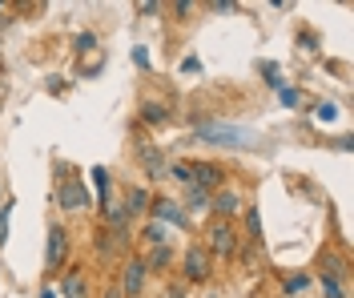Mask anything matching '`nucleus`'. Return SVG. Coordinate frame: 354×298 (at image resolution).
<instances>
[{
	"mask_svg": "<svg viewBox=\"0 0 354 298\" xmlns=\"http://www.w3.org/2000/svg\"><path fill=\"white\" fill-rule=\"evenodd\" d=\"M198 138L218 141V145H234V149H254V145H258V133H254V129L225 125V121H198Z\"/></svg>",
	"mask_w": 354,
	"mask_h": 298,
	"instance_id": "nucleus-1",
	"label": "nucleus"
},
{
	"mask_svg": "<svg viewBox=\"0 0 354 298\" xmlns=\"http://www.w3.org/2000/svg\"><path fill=\"white\" fill-rule=\"evenodd\" d=\"M205 250H209V258H234L238 254V230H234V222H221V218H214L209 226H205V242H201Z\"/></svg>",
	"mask_w": 354,
	"mask_h": 298,
	"instance_id": "nucleus-2",
	"label": "nucleus"
},
{
	"mask_svg": "<svg viewBox=\"0 0 354 298\" xmlns=\"http://www.w3.org/2000/svg\"><path fill=\"white\" fill-rule=\"evenodd\" d=\"M181 278H185L189 286H201V282L214 278V258H209V250H205L201 242L185 246V254H181Z\"/></svg>",
	"mask_w": 354,
	"mask_h": 298,
	"instance_id": "nucleus-3",
	"label": "nucleus"
},
{
	"mask_svg": "<svg viewBox=\"0 0 354 298\" xmlns=\"http://www.w3.org/2000/svg\"><path fill=\"white\" fill-rule=\"evenodd\" d=\"M145 282H149V270H145V262H141L137 254L121 258V282H117V290H121L125 298H141Z\"/></svg>",
	"mask_w": 354,
	"mask_h": 298,
	"instance_id": "nucleus-4",
	"label": "nucleus"
},
{
	"mask_svg": "<svg viewBox=\"0 0 354 298\" xmlns=\"http://www.w3.org/2000/svg\"><path fill=\"white\" fill-rule=\"evenodd\" d=\"M129 238H133V230H109V226H101L97 230V254L101 258H129Z\"/></svg>",
	"mask_w": 354,
	"mask_h": 298,
	"instance_id": "nucleus-5",
	"label": "nucleus"
},
{
	"mask_svg": "<svg viewBox=\"0 0 354 298\" xmlns=\"http://www.w3.org/2000/svg\"><path fill=\"white\" fill-rule=\"evenodd\" d=\"M185 169H189V185H198L205 194L221 189V182H225V169L218 161H185Z\"/></svg>",
	"mask_w": 354,
	"mask_h": 298,
	"instance_id": "nucleus-6",
	"label": "nucleus"
},
{
	"mask_svg": "<svg viewBox=\"0 0 354 298\" xmlns=\"http://www.w3.org/2000/svg\"><path fill=\"white\" fill-rule=\"evenodd\" d=\"M145 214H149L153 222H161V226L169 222V226H177V230H189V214H185V209L177 206L174 198H153Z\"/></svg>",
	"mask_w": 354,
	"mask_h": 298,
	"instance_id": "nucleus-7",
	"label": "nucleus"
},
{
	"mask_svg": "<svg viewBox=\"0 0 354 298\" xmlns=\"http://www.w3.org/2000/svg\"><path fill=\"white\" fill-rule=\"evenodd\" d=\"M137 161L145 165V174H149L153 182H165V178H169V165H165V153L157 149L153 141H137Z\"/></svg>",
	"mask_w": 354,
	"mask_h": 298,
	"instance_id": "nucleus-8",
	"label": "nucleus"
},
{
	"mask_svg": "<svg viewBox=\"0 0 354 298\" xmlns=\"http://www.w3.org/2000/svg\"><path fill=\"white\" fill-rule=\"evenodd\" d=\"M242 194H238V189H225V185H221V189H214V198H209V209H214V218H221V222H234V218H238V214H242Z\"/></svg>",
	"mask_w": 354,
	"mask_h": 298,
	"instance_id": "nucleus-9",
	"label": "nucleus"
},
{
	"mask_svg": "<svg viewBox=\"0 0 354 298\" xmlns=\"http://www.w3.org/2000/svg\"><path fill=\"white\" fill-rule=\"evenodd\" d=\"M65 254H68V230L61 222L48 226V254H44V266L48 270H61L65 266Z\"/></svg>",
	"mask_w": 354,
	"mask_h": 298,
	"instance_id": "nucleus-10",
	"label": "nucleus"
},
{
	"mask_svg": "<svg viewBox=\"0 0 354 298\" xmlns=\"http://www.w3.org/2000/svg\"><path fill=\"white\" fill-rule=\"evenodd\" d=\"M57 206L61 209H88L85 185L77 182V178H61V182H57Z\"/></svg>",
	"mask_w": 354,
	"mask_h": 298,
	"instance_id": "nucleus-11",
	"label": "nucleus"
},
{
	"mask_svg": "<svg viewBox=\"0 0 354 298\" xmlns=\"http://www.w3.org/2000/svg\"><path fill=\"white\" fill-rule=\"evenodd\" d=\"M57 298H88V282L81 270H68L61 278V286H57Z\"/></svg>",
	"mask_w": 354,
	"mask_h": 298,
	"instance_id": "nucleus-12",
	"label": "nucleus"
},
{
	"mask_svg": "<svg viewBox=\"0 0 354 298\" xmlns=\"http://www.w3.org/2000/svg\"><path fill=\"white\" fill-rule=\"evenodd\" d=\"M141 262H145V270H149V274H165V270L174 266V246H169V242H165V246H153L149 258H141Z\"/></svg>",
	"mask_w": 354,
	"mask_h": 298,
	"instance_id": "nucleus-13",
	"label": "nucleus"
},
{
	"mask_svg": "<svg viewBox=\"0 0 354 298\" xmlns=\"http://www.w3.org/2000/svg\"><path fill=\"white\" fill-rule=\"evenodd\" d=\"M322 274L346 282V278H351V262H346L342 254H334V250H322Z\"/></svg>",
	"mask_w": 354,
	"mask_h": 298,
	"instance_id": "nucleus-14",
	"label": "nucleus"
},
{
	"mask_svg": "<svg viewBox=\"0 0 354 298\" xmlns=\"http://www.w3.org/2000/svg\"><path fill=\"white\" fill-rule=\"evenodd\" d=\"M149 202H153V198H149V189H145V185H133L129 194H125V202H121V206H125V214H129V218H137V214H145V209H149Z\"/></svg>",
	"mask_w": 354,
	"mask_h": 298,
	"instance_id": "nucleus-15",
	"label": "nucleus"
},
{
	"mask_svg": "<svg viewBox=\"0 0 354 298\" xmlns=\"http://www.w3.org/2000/svg\"><path fill=\"white\" fill-rule=\"evenodd\" d=\"M141 121H145V125H165V121H169V105H165V101H145V105H141Z\"/></svg>",
	"mask_w": 354,
	"mask_h": 298,
	"instance_id": "nucleus-16",
	"label": "nucleus"
},
{
	"mask_svg": "<svg viewBox=\"0 0 354 298\" xmlns=\"http://www.w3.org/2000/svg\"><path fill=\"white\" fill-rule=\"evenodd\" d=\"M88 178H93V185H97V198H101V202H109V169H105V165H93V169H88Z\"/></svg>",
	"mask_w": 354,
	"mask_h": 298,
	"instance_id": "nucleus-17",
	"label": "nucleus"
},
{
	"mask_svg": "<svg viewBox=\"0 0 354 298\" xmlns=\"http://www.w3.org/2000/svg\"><path fill=\"white\" fill-rule=\"evenodd\" d=\"M209 198H214V194H205L198 185H185V206L181 209H209Z\"/></svg>",
	"mask_w": 354,
	"mask_h": 298,
	"instance_id": "nucleus-18",
	"label": "nucleus"
},
{
	"mask_svg": "<svg viewBox=\"0 0 354 298\" xmlns=\"http://www.w3.org/2000/svg\"><path fill=\"white\" fill-rule=\"evenodd\" d=\"M141 242H145V246H165V242H169V238H165V226H161V222H145Z\"/></svg>",
	"mask_w": 354,
	"mask_h": 298,
	"instance_id": "nucleus-19",
	"label": "nucleus"
},
{
	"mask_svg": "<svg viewBox=\"0 0 354 298\" xmlns=\"http://www.w3.org/2000/svg\"><path fill=\"white\" fill-rule=\"evenodd\" d=\"M245 214V230H250V238H262V214H258V206H242Z\"/></svg>",
	"mask_w": 354,
	"mask_h": 298,
	"instance_id": "nucleus-20",
	"label": "nucleus"
},
{
	"mask_svg": "<svg viewBox=\"0 0 354 298\" xmlns=\"http://www.w3.org/2000/svg\"><path fill=\"white\" fill-rule=\"evenodd\" d=\"M318 282H322V295L326 298H346V282H338V278H330V274H322Z\"/></svg>",
	"mask_w": 354,
	"mask_h": 298,
	"instance_id": "nucleus-21",
	"label": "nucleus"
},
{
	"mask_svg": "<svg viewBox=\"0 0 354 298\" xmlns=\"http://www.w3.org/2000/svg\"><path fill=\"white\" fill-rule=\"evenodd\" d=\"M334 117H338V109H334L330 101H318V105H314V121H326V125H330Z\"/></svg>",
	"mask_w": 354,
	"mask_h": 298,
	"instance_id": "nucleus-22",
	"label": "nucleus"
},
{
	"mask_svg": "<svg viewBox=\"0 0 354 298\" xmlns=\"http://www.w3.org/2000/svg\"><path fill=\"white\" fill-rule=\"evenodd\" d=\"M278 97H282V105H290V109H298V105H302V93H298V89H286V85L278 89Z\"/></svg>",
	"mask_w": 354,
	"mask_h": 298,
	"instance_id": "nucleus-23",
	"label": "nucleus"
},
{
	"mask_svg": "<svg viewBox=\"0 0 354 298\" xmlns=\"http://www.w3.org/2000/svg\"><path fill=\"white\" fill-rule=\"evenodd\" d=\"M306 286H310V278H306V274H290V278H286V290H290V295H302Z\"/></svg>",
	"mask_w": 354,
	"mask_h": 298,
	"instance_id": "nucleus-24",
	"label": "nucleus"
},
{
	"mask_svg": "<svg viewBox=\"0 0 354 298\" xmlns=\"http://www.w3.org/2000/svg\"><path fill=\"white\" fill-rule=\"evenodd\" d=\"M93 48H97V37L93 32H81L77 37V53H93Z\"/></svg>",
	"mask_w": 354,
	"mask_h": 298,
	"instance_id": "nucleus-25",
	"label": "nucleus"
},
{
	"mask_svg": "<svg viewBox=\"0 0 354 298\" xmlns=\"http://www.w3.org/2000/svg\"><path fill=\"white\" fill-rule=\"evenodd\" d=\"M137 12H141V17H153V12H161V4H153V0H145V4H137Z\"/></svg>",
	"mask_w": 354,
	"mask_h": 298,
	"instance_id": "nucleus-26",
	"label": "nucleus"
},
{
	"mask_svg": "<svg viewBox=\"0 0 354 298\" xmlns=\"http://www.w3.org/2000/svg\"><path fill=\"white\" fill-rule=\"evenodd\" d=\"M4 238H8V209L0 206V246H4Z\"/></svg>",
	"mask_w": 354,
	"mask_h": 298,
	"instance_id": "nucleus-27",
	"label": "nucleus"
},
{
	"mask_svg": "<svg viewBox=\"0 0 354 298\" xmlns=\"http://www.w3.org/2000/svg\"><path fill=\"white\" fill-rule=\"evenodd\" d=\"M181 69H185V73H201V61H198V57H185V61H181Z\"/></svg>",
	"mask_w": 354,
	"mask_h": 298,
	"instance_id": "nucleus-28",
	"label": "nucleus"
},
{
	"mask_svg": "<svg viewBox=\"0 0 354 298\" xmlns=\"http://www.w3.org/2000/svg\"><path fill=\"white\" fill-rule=\"evenodd\" d=\"M161 298H185V286H165V290H161Z\"/></svg>",
	"mask_w": 354,
	"mask_h": 298,
	"instance_id": "nucleus-29",
	"label": "nucleus"
},
{
	"mask_svg": "<svg viewBox=\"0 0 354 298\" xmlns=\"http://www.w3.org/2000/svg\"><path fill=\"white\" fill-rule=\"evenodd\" d=\"M133 61H137L141 69H149V57H145V48H133Z\"/></svg>",
	"mask_w": 354,
	"mask_h": 298,
	"instance_id": "nucleus-30",
	"label": "nucleus"
},
{
	"mask_svg": "<svg viewBox=\"0 0 354 298\" xmlns=\"http://www.w3.org/2000/svg\"><path fill=\"white\" fill-rule=\"evenodd\" d=\"M105 298H125V295H121V290H117V286H109V290H105Z\"/></svg>",
	"mask_w": 354,
	"mask_h": 298,
	"instance_id": "nucleus-31",
	"label": "nucleus"
},
{
	"mask_svg": "<svg viewBox=\"0 0 354 298\" xmlns=\"http://www.w3.org/2000/svg\"><path fill=\"white\" fill-rule=\"evenodd\" d=\"M41 298H57V290H44V295Z\"/></svg>",
	"mask_w": 354,
	"mask_h": 298,
	"instance_id": "nucleus-32",
	"label": "nucleus"
}]
</instances>
